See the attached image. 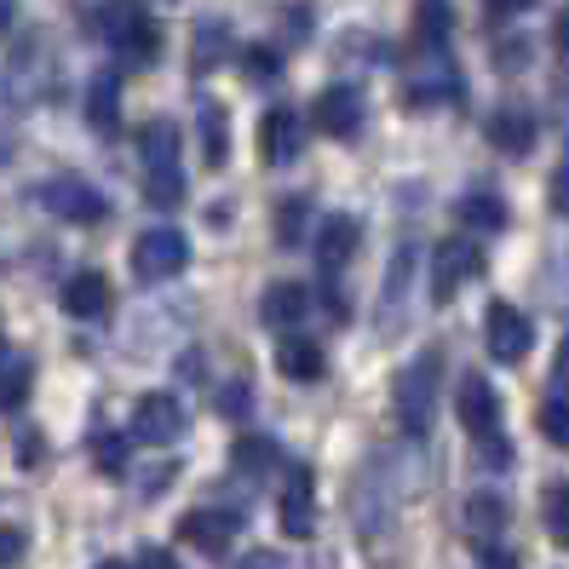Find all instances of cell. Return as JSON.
<instances>
[{
    "mask_svg": "<svg viewBox=\"0 0 569 569\" xmlns=\"http://www.w3.org/2000/svg\"><path fill=\"white\" fill-rule=\"evenodd\" d=\"M219 409H224V415H242V409H248V380H230V386L219 391Z\"/></svg>",
    "mask_w": 569,
    "mask_h": 569,
    "instance_id": "obj_34",
    "label": "cell"
},
{
    "mask_svg": "<svg viewBox=\"0 0 569 569\" xmlns=\"http://www.w3.org/2000/svg\"><path fill=\"white\" fill-rule=\"evenodd\" d=\"M139 156H144V190L156 208H179L184 202V167H179V127L173 121H150L139 132Z\"/></svg>",
    "mask_w": 569,
    "mask_h": 569,
    "instance_id": "obj_1",
    "label": "cell"
},
{
    "mask_svg": "<svg viewBox=\"0 0 569 569\" xmlns=\"http://www.w3.org/2000/svg\"><path fill=\"white\" fill-rule=\"evenodd\" d=\"M552 380L569 386V328H563V340H558V362H552Z\"/></svg>",
    "mask_w": 569,
    "mask_h": 569,
    "instance_id": "obj_36",
    "label": "cell"
},
{
    "mask_svg": "<svg viewBox=\"0 0 569 569\" xmlns=\"http://www.w3.org/2000/svg\"><path fill=\"white\" fill-rule=\"evenodd\" d=\"M500 523H507V500L500 495H472L466 500V529H472V541H495Z\"/></svg>",
    "mask_w": 569,
    "mask_h": 569,
    "instance_id": "obj_22",
    "label": "cell"
},
{
    "mask_svg": "<svg viewBox=\"0 0 569 569\" xmlns=\"http://www.w3.org/2000/svg\"><path fill=\"white\" fill-rule=\"evenodd\" d=\"M460 224L466 230H478V237H489V230H500L507 224V208H500V196L495 190H472V196H460Z\"/></svg>",
    "mask_w": 569,
    "mask_h": 569,
    "instance_id": "obj_21",
    "label": "cell"
},
{
    "mask_svg": "<svg viewBox=\"0 0 569 569\" xmlns=\"http://www.w3.org/2000/svg\"><path fill=\"white\" fill-rule=\"evenodd\" d=\"M449 29H455V7H449V0H415V47L420 52L443 47Z\"/></svg>",
    "mask_w": 569,
    "mask_h": 569,
    "instance_id": "obj_20",
    "label": "cell"
},
{
    "mask_svg": "<svg viewBox=\"0 0 569 569\" xmlns=\"http://www.w3.org/2000/svg\"><path fill=\"white\" fill-rule=\"evenodd\" d=\"M455 409H460V426L472 431V443H495L500 438V397H495V386L483 375H466L460 380Z\"/></svg>",
    "mask_w": 569,
    "mask_h": 569,
    "instance_id": "obj_7",
    "label": "cell"
},
{
    "mask_svg": "<svg viewBox=\"0 0 569 569\" xmlns=\"http://www.w3.org/2000/svg\"><path fill=\"white\" fill-rule=\"evenodd\" d=\"M535 426H541V438L552 449H569V403H563V397H547L541 415H535Z\"/></svg>",
    "mask_w": 569,
    "mask_h": 569,
    "instance_id": "obj_27",
    "label": "cell"
},
{
    "mask_svg": "<svg viewBox=\"0 0 569 569\" xmlns=\"http://www.w3.org/2000/svg\"><path fill=\"white\" fill-rule=\"evenodd\" d=\"M110 23V41H116V52L121 58H132V63H150L156 52H161V29H156V18L144 12V7H132V0H116V7L104 12Z\"/></svg>",
    "mask_w": 569,
    "mask_h": 569,
    "instance_id": "obj_5",
    "label": "cell"
},
{
    "mask_svg": "<svg viewBox=\"0 0 569 569\" xmlns=\"http://www.w3.org/2000/svg\"><path fill=\"white\" fill-rule=\"evenodd\" d=\"M132 569H179V558L167 552V547H144V552H139V563H132Z\"/></svg>",
    "mask_w": 569,
    "mask_h": 569,
    "instance_id": "obj_35",
    "label": "cell"
},
{
    "mask_svg": "<svg viewBox=\"0 0 569 569\" xmlns=\"http://www.w3.org/2000/svg\"><path fill=\"white\" fill-rule=\"evenodd\" d=\"M529 0H489V12H500V18H512V12H523Z\"/></svg>",
    "mask_w": 569,
    "mask_h": 569,
    "instance_id": "obj_39",
    "label": "cell"
},
{
    "mask_svg": "<svg viewBox=\"0 0 569 569\" xmlns=\"http://www.w3.org/2000/svg\"><path fill=\"white\" fill-rule=\"evenodd\" d=\"M12 18H18V0H0V29H7Z\"/></svg>",
    "mask_w": 569,
    "mask_h": 569,
    "instance_id": "obj_41",
    "label": "cell"
},
{
    "mask_svg": "<svg viewBox=\"0 0 569 569\" xmlns=\"http://www.w3.org/2000/svg\"><path fill=\"white\" fill-rule=\"evenodd\" d=\"M277 523H282V535H293V541H311L317 535V478L306 472V466H293V478L277 500Z\"/></svg>",
    "mask_w": 569,
    "mask_h": 569,
    "instance_id": "obj_9",
    "label": "cell"
},
{
    "mask_svg": "<svg viewBox=\"0 0 569 569\" xmlns=\"http://www.w3.org/2000/svg\"><path fill=\"white\" fill-rule=\"evenodd\" d=\"M277 368H282L288 380H322L328 375V357H322L317 340H299V333H293V340L277 346Z\"/></svg>",
    "mask_w": 569,
    "mask_h": 569,
    "instance_id": "obj_19",
    "label": "cell"
},
{
    "mask_svg": "<svg viewBox=\"0 0 569 569\" xmlns=\"http://www.w3.org/2000/svg\"><path fill=\"white\" fill-rule=\"evenodd\" d=\"M478 271H483V253H478V242L449 237V242H438V248H431V264H426V288H431V299H455V293H460V282H472Z\"/></svg>",
    "mask_w": 569,
    "mask_h": 569,
    "instance_id": "obj_4",
    "label": "cell"
},
{
    "mask_svg": "<svg viewBox=\"0 0 569 569\" xmlns=\"http://www.w3.org/2000/svg\"><path fill=\"white\" fill-rule=\"evenodd\" d=\"M237 569H282V563H277L271 552H253V558H248V563H237Z\"/></svg>",
    "mask_w": 569,
    "mask_h": 569,
    "instance_id": "obj_40",
    "label": "cell"
},
{
    "mask_svg": "<svg viewBox=\"0 0 569 569\" xmlns=\"http://www.w3.org/2000/svg\"><path fill=\"white\" fill-rule=\"evenodd\" d=\"M196 139H202V161L208 167L230 161V116H224L219 98H202V110H196Z\"/></svg>",
    "mask_w": 569,
    "mask_h": 569,
    "instance_id": "obj_18",
    "label": "cell"
},
{
    "mask_svg": "<svg viewBox=\"0 0 569 569\" xmlns=\"http://www.w3.org/2000/svg\"><path fill=\"white\" fill-rule=\"evenodd\" d=\"M483 340H489V357L495 362H523L529 346H535V328L518 306H489L483 317Z\"/></svg>",
    "mask_w": 569,
    "mask_h": 569,
    "instance_id": "obj_8",
    "label": "cell"
},
{
    "mask_svg": "<svg viewBox=\"0 0 569 569\" xmlns=\"http://www.w3.org/2000/svg\"><path fill=\"white\" fill-rule=\"evenodd\" d=\"M92 569H132V563H121V558H104V563H92Z\"/></svg>",
    "mask_w": 569,
    "mask_h": 569,
    "instance_id": "obj_42",
    "label": "cell"
},
{
    "mask_svg": "<svg viewBox=\"0 0 569 569\" xmlns=\"http://www.w3.org/2000/svg\"><path fill=\"white\" fill-rule=\"evenodd\" d=\"M179 541L196 547V552H208V558H224L230 541H237V518L213 512V507H190V512L179 518Z\"/></svg>",
    "mask_w": 569,
    "mask_h": 569,
    "instance_id": "obj_11",
    "label": "cell"
},
{
    "mask_svg": "<svg viewBox=\"0 0 569 569\" xmlns=\"http://www.w3.org/2000/svg\"><path fill=\"white\" fill-rule=\"evenodd\" d=\"M127 438H132V443H179V438H184V409H179V397H167V391L139 397Z\"/></svg>",
    "mask_w": 569,
    "mask_h": 569,
    "instance_id": "obj_6",
    "label": "cell"
},
{
    "mask_svg": "<svg viewBox=\"0 0 569 569\" xmlns=\"http://www.w3.org/2000/svg\"><path fill=\"white\" fill-rule=\"evenodd\" d=\"M242 76L259 81V87L277 81V76H282V52H277V47H248V52H242Z\"/></svg>",
    "mask_w": 569,
    "mask_h": 569,
    "instance_id": "obj_30",
    "label": "cell"
},
{
    "mask_svg": "<svg viewBox=\"0 0 569 569\" xmlns=\"http://www.w3.org/2000/svg\"><path fill=\"white\" fill-rule=\"evenodd\" d=\"M23 547H29V541H23V529H18V523H0V569L18 563V558H23Z\"/></svg>",
    "mask_w": 569,
    "mask_h": 569,
    "instance_id": "obj_33",
    "label": "cell"
},
{
    "mask_svg": "<svg viewBox=\"0 0 569 569\" xmlns=\"http://www.w3.org/2000/svg\"><path fill=\"white\" fill-rule=\"evenodd\" d=\"M58 306L70 311V317H104L110 311V277L104 271H76L70 282H63V293H58Z\"/></svg>",
    "mask_w": 569,
    "mask_h": 569,
    "instance_id": "obj_15",
    "label": "cell"
},
{
    "mask_svg": "<svg viewBox=\"0 0 569 569\" xmlns=\"http://www.w3.org/2000/svg\"><path fill=\"white\" fill-rule=\"evenodd\" d=\"M299 144H306V121H299L293 110H264V121H259V156L271 167H282V161L299 156Z\"/></svg>",
    "mask_w": 569,
    "mask_h": 569,
    "instance_id": "obj_13",
    "label": "cell"
},
{
    "mask_svg": "<svg viewBox=\"0 0 569 569\" xmlns=\"http://www.w3.org/2000/svg\"><path fill=\"white\" fill-rule=\"evenodd\" d=\"M357 237H362V224L351 219V213H333V219H322V230H317V259H322V271L333 277L340 264L357 253Z\"/></svg>",
    "mask_w": 569,
    "mask_h": 569,
    "instance_id": "obj_16",
    "label": "cell"
},
{
    "mask_svg": "<svg viewBox=\"0 0 569 569\" xmlns=\"http://www.w3.org/2000/svg\"><path fill=\"white\" fill-rule=\"evenodd\" d=\"M116 104H121V87H116V76L104 70L92 81V92H87V121L98 127V132H110L116 127Z\"/></svg>",
    "mask_w": 569,
    "mask_h": 569,
    "instance_id": "obj_23",
    "label": "cell"
},
{
    "mask_svg": "<svg viewBox=\"0 0 569 569\" xmlns=\"http://www.w3.org/2000/svg\"><path fill=\"white\" fill-rule=\"evenodd\" d=\"M41 202H47V213L70 219V224H98L104 219V196H98L87 179H52L41 190Z\"/></svg>",
    "mask_w": 569,
    "mask_h": 569,
    "instance_id": "obj_12",
    "label": "cell"
},
{
    "mask_svg": "<svg viewBox=\"0 0 569 569\" xmlns=\"http://www.w3.org/2000/svg\"><path fill=\"white\" fill-rule=\"evenodd\" d=\"M127 449H132L127 431H98V438H92V460H98V472L121 478V472H127Z\"/></svg>",
    "mask_w": 569,
    "mask_h": 569,
    "instance_id": "obj_26",
    "label": "cell"
},
{
    "mask_svg": "<svg viewBox=\"0 0 569 569\" xmlns=\"http://www.w3.org/2000/svg\"><path fill=\"white\" fill-rule=\"evenodd\" d=\"M230 466H237V472H248V478L271 472V466H277V443H264V438H237V443H230Z\"/></svg>",
    "mask_w": 569,
    "mask_h": 569,
    "instance_id": "obj_24",
    "label": "cell"
},
{
    "mask_svg": "<svg viewBox=\"0 0 569 569\" xmlns=\"http://www.w3.org/2000/svg\"><path fill=\"white\" fill-rule=\"evenodd\" d=\"M311 121L328 139H357L362 132V92L357 87H322L311 104Z\"/></svg>",
    "mask_w": 569,
    "mask_h": 569,
    "instance_id": "obj_10",
    "label": "cell"
},
{
    "mask_svg": "<svg viewBox=\"0 0 569 569\" xmlns=\"http://www.w3.org/2000/svg\"><path fill=\"white\" fill-rule=\"evenodd\" d=\"M552 47L569 58V7H563V12H558V23H552Z\"/></svg>",
    "mask_w": 569,
    "mask_h": 569,
    "instance_id": "obj_37",
    "label": "cell"
},
{
    "mask_svg": "<svg viewBox=\"0 0 569 569\" xmlns=\"http://www.w3.org/2000/svg\"><path fill=\"white\" fill-rule=\"evenodd\" d=\"M29 380H36V368L29 362H7L0 368V409H23V397H29Z\"/></svg>",
    "mask_w": 569,
    "mask_h": 569,
    "instance_id": "obj_28",
    "label": "cell"
},
{
    "mask_svg": "<svg viewBox=\"0 0 569 569\" xmlns=\"http://www.w3.org/2000/svg\"><path fill=\"white\" fill-rule=\"evenodd\" d=\"M547 202H552V213L569 219V156L558 161V173H552V184H547Z\"/></svg>",
    "mask_w": 569,
    "mask_h": 569,
    "instance_id": "obj_32",
    "label": "cell"
},
{
    "mask_svg": "<svg viewBox=\"0 0 569 569\" xmlns=\"http://www.w3.org/2000/svg\"><path fill=\"white\" fill-rule=\"evenodd\" d=\"M311 311V288H299V282H271L259 299V317L271 322V328H293V322H306Z\"/></svg>",
    "mask_w": 569,
    "mask_h": 569,
    "instance_id": "obj_17",
    "label": "cell"
},
{
    "mask_svg": "<svg viewBox=\"0 0 569 569\" xmlns=\"http://www.w3.org/2000/svg\"><path fill=\"white\" fill-rule=\"evenodd\" d=\"M518 58H529V47L507 41V47H500V70H518Z\"/></svg>",
    "mask_w": 569,
    "mask_h": 569,
    "instance_id": "obj_38",
    "label": "cell"
},
{
    "mask_svg": "<svg viewBox=\"0 0 569 569\" xmlns=\"http://www.w3.org/2000/svg\"><path fill=\"white\" fill-rule=\"evenodd\" d=\"M224 47H230L224 23H219V18H208L202 29H196V47H190V63H196V76H202V70H213V63L224 58Z\"/></svg>",
    "mask_w": 569,
    "mask_h": 569,
    "instance_id": "obj_25",
    "label": "cell"
},
{
    "mask_svg": "<svg viewBox=\"0 0 569 569\" xmlns=\"http://www.w3.org/2000/svg\"><path fill=\"white\" fill-rule=\"evenodd\" d=\"M489 144L500 150V156H529L535 150V116L529 110H518V104H500V110H489Z\"/></svg>",
    "mask_w": 569,
    "mask_h": 569,
    "instance_id": "obj_14",
    "label": "cell"
},
{
    "mask_svg": "<svg viewBox=\"0 0 569 569\" xmlns=\"http://www.w3.org/2000/svg\"><path fill=\"white\" fill-rule=\"evenodd\" d=\"M541 512H547V535H552L558 547H569V489H563V483H552V489H547Z\"/></svg>",
    "mask_w": 569,
    "mask_h": 569,
    "instance_id": "obj_29",
    "label": "cell"
},
{
    "mask_svg": "<svg viewBox=\"0 0 569 569\" xmlns=\"http://www.w3.org/2000/svg\"><path fill=\"white\" fill-rule=\"evenodd\" d=\"M299 230H306V202H282V213H277V242H282V248L299 242Z\"/></svg>",
    "mask_w": 569,
    "mask_h": 569,
    "instance_id": "obj_31",
    "label": "cell"
},
{
    "mask_svg": "<svg viewBox=\"0 0 569 569\" xmlns=\"http://www.w3.org/2000/svg\"><path fill=\"white\" fill-rule=\"evenodd\" d=\"M184 264H190V242H184V230H173V224H150L144 237L132 242V277H139L144 288L173 282Z\"/></svg>",
    "mask_w": 569,
    "mask_h": 569,
    "instance_id": "obj_3",
    "label": "cell"
},
{
    "mask_svg": "<svg viewBox=\"0 0 569 569\" xmlns=\"http://www.w3.org/2000/svg\"><path fill=\"white\" fill-rule=\"evenodd\" d=\"M438 375H443V357L438 351H420L403 375H397V391H391V415L409 438H426L431 431V409H438Z\"/></svg>",
    "mask_w": 569,
    "mask_h": 569,
    "instance_id": "obj_2",
    "label": "cell"
}]
</instances>
